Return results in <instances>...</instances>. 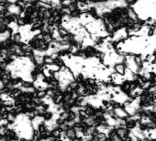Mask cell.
I'll use <instances>...</instances> for the list:
<instances>
[{
  "label": "cell",
  "mask_w": 156,
  "mask_h": 141,
  "mask_svg": "<svg viewBox=\"0 0 156 141\" xmlns=\"http://www.w3.org/2000/svg\"><path fill=\"white\" fill-rule=\"evenodd\" d=\"M45 121H46V118L44 116H42V115H36V116H34V118L31 119L34 130L35 131H39L40 127L41 125H44Z\"/></svg>",
  "instance_id": "5b68a950"
},
{
  "label": "cell",
  "mask_w": 156,
  "mask_h": 141,
  "mask_svg": "<svg viewBox=\"0 0 156 141\" xmlns=\"http://www.w3.org/2000/svg\"><path fill=\"white\" fill-rule=\"evenodd\" d=\"M32 24L22 25L19 29V41L24 43H30L37 35L41 33V30H33Z\"/></svg>",
  "instance_id": "3957f363"
},
{
  "label": "cell",
  "mask_w": 156,
  "mask_h": 141,
  "mask_svg": "<svg viewBox=\"0 0 156 141\" xmlns=\"http://www.w3.org/2000/svg\"><path fill=\"white\" fill-rule=\"evenodd\" d=\"M9 128L12 129L20 138L31 140L34 137L35 130L33 128L31 119L25 113L18 114L13 123L9 124Z\"/></svg>",
  "instance_id": "7a4b0ae2"
},
{
  "label": "cell",
  "mask_w": 156,
  "mask_h": 141,
  "mask_svg": "<svg viewBox=\"0 0 156 141\" xmlns=\"http://www.w3.org/2000/svg\"><path fill=\"white\" fill-rule=\"evenodd\" d=\"M23 1H25V2H33L34 0H23Z\"/></svg>",
  "instance_id": "4fadbf2b"
},
{
  "label": "cell",
  "mask_w": 156,
  "mask_h": 141,
  "mask_svg": "<svg viewBox=\"0 0 156 141\" xmlns=\"http://www.w3.org/2000/svg\"><path fill=\"white\" fill-rule=\"evenodd\" d=\"M39 2L43 3V4H47V5H51V0H39Z\"/></svg>",
  "instance_id": "8fae6325"
},
{
  "label": "cell",
  "mask_w": 156,
  "mask_h": 141,
  "mask_svg": "<svg viewBox=\"0 0 156 141\" xmlns=\"http://www.w3.org/2000/svg\"><path fill=\"white\" fill-rule=\"evenodd\" d=\"M0 99H1L4 102H6V103H9V104H12L13 102H14V100H13V98H11L9 94H6V93H4V94H1L0 95Z\"/></svg>",
  "instance_id": "ba28073f"
},
{
  "label": "cell",
  "mask_w": 156,
  "mask_h": 141,
  "mask_svg": "<svg viewBox=\"0 0 156 141\" xmlns=\"http://www.w3.org/2000/svg\"><path fill=\"white\" fill-rule=\"evenodd\" d=\"M8 11H9V13H10L12 15H20L21 9L19 6L15 5V4H10L8 8Z\"/></svg>",
  "instance_id": "52a82bcc"
},
{
  "label": "cell",
  "mask_w": 156,
  "mask_h": 141,
  "mask_svg": "<svg viewBox=\"0 0 156 141\" xmlns=\"http://www.w3.org/2000/svg\"><path fill=\"white\" fill-rule=\"evenodd\" d=\"M9 27L12 30V34H13V35H14V34H17V33L19 32L20 26L18 25L17 22H14V21L10 22V23L9 24Z\"/></svg>",
  "instance_id": "30bf717a"
},
{
  "label": "cell",
  "mask_w": 156,
  "mask_h": 141,
  "mask_svg": "<svg viewBox=\"0 0 156 141\" xmlns=\"http://www.w3.org/2000/svg\"><path fill=\"white\" fill-rule=\"evenodd\" d=\"M32 83H33V87L35 88V90H38L39 91H46L50 89L49 82L46 80V78L42 74V72L39 73L36 76V79Z\"/></svg>",
  "instance_id": "277c9868"
},
{
  "label": "cell",
  "mask_w": 156,
  "mask_h": 141,
  "mask_svg": "<svg viewBox=\"0 0 156 141\" xmlns=\"http://www.w3.org/2000/svg\"><path fill=\"white\" fill-rule=\"evenodd\" d=\"M13 79H20L25 82H33L32 73L35 70L34 61L29 56H17L6 66Z\"/></svg>",
  "instance_id": "6da1fadb"
},
{
  "label": "cell",
  "mask_w": 156,
  "mask_h": 141,
  "mask_svg": "<svg viewBox=\"0 0 156 141\" xmlns=\"http://www.w3.org/2000/svg\"><path fill=\"white\" fill-rule=\"evenodd\" d=\"M112 70H113V72H115V73H118L119 75L124 76L125 73H126V71H127V67H126L124 62H122V63H117L112 67Z\"/></svg>",
  "instance_id": "8992f818"
},
{
  "label": "cell",
  "mask_w": 156,
  "mask_h": 141,
  "mask_svg": "<svg viewBox=\"0 0 156 141\" xmlns=\"http://www.w3.org/2000/svg\"><path fill=\"white\" fill-rule=\"evenodd\" d=\"M8 1H9L11 4H14L15 2H17V1H18V0H8Z\"/></svg>",
  "instance_id": "7c38bea8"
},
{
  "label": "cell",
  "mask_w": 156,
  "mask_h": 141,
  "mask_svg": "<svg viewBox=\"0 0 156 141\" xmlns=\"http://www.w3.org/2000/svg\"><path fill=\"white\" fill-rule=\"evenodd\" d=\"M10 37V32L9 31H5L3 32H0V43H3L7 41Z\"/></svg>",
  "instance_id": "9c48e42d"
},
{
  "label": "cell",
  "mask_w": 156,
  "mask_h": 141,
  "mask_svg": "<svg viewBox=\"0 0 156 141\" xmlns=\"http://www.w3.org/2000/svg\"><path fill=\"white\" fill-rule=\"evenodd\" d=\"M3 9H4V8H3V7H2L1 5H0V12H1V11H2Z\"/></svg>",
  "instance_id": "5bb4252c"
}]
</instances>
